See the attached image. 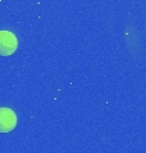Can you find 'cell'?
Returning a JSON list of instances; mask_svg holds the SVG:
<instances>
[{"label":"cell","instance_id":"1","mask_svg":"<svg viewBox=\"0 0 146 153\" xmlns=\"http://www.w3.org/2000/svg\"><path fill=\"white\" fill-rule=\"evenodd\" d=\"M18 49L17 36L12 31H0V56H11Z\"/></svg>","mask_w":146,"mask_h":153},{"label":"cell","instance_id":"2","mask_svg":"<svg viewBox=\"0 0 146 153\" xmlns=\"http://www.w3.org/2000/svg\"><path fill=\"white\" fill-rule=\"evenodd\" d=\"M17 126V115L9 107H0V133H9Z\"/></svg>","mask_w":146,"mask_h":153}]
</instances>
